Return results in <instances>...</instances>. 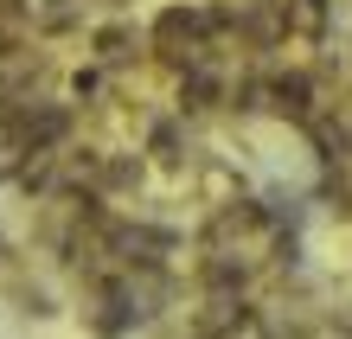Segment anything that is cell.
<instances>
[{
  "label": "cell",
  "mask_w": 352,
  "mask_h": 339,
  "mask_svg": "<svg viewBox=\"0 0 352 339\" xmlns=\"http://www.w3.org/2000/svg\"><path fill=\"white\" fill-rule=\"evenodd\" d=\"M102 7H109V13H129V7H135V0H102Z\"/></svg>",
  "instance_id": "ba28073f"
},
{
  "label": "cell",
  "mask_w": 352,
  "mask_h": 339,
  "mask_svg": "<svg viewBox=\"0 0 352 339\" xmlns=\"http://www.w3.org/2000/svg\"><path fill=\"white\" fill-rule=\"evenodd\" d=\"M32 32H38V39H71V32H84V0H32Z\"/></svg>",
  "instance_id": "5b68a950"
},
{
  "label": "cell",
  "mask_w": 352,
  "mask_h": 339,
  "mask_svg": "<svg viewBox=\"0 0 352 339\" xmlns=\"http://www.w3.org/2000/svg\"><path fill=\"white\" fill-rule=\"evenodd\" d=\"M90 52H96V71H122L148 52V32H135L129 19H109V26H90Z\"/></svg>",
  "instance_id": "3957f363"
},
{
  "label": "cell",
  "mask_w": 352,
  "mask_h": 339,
  "mask_svg": "<svg viewBox=\"0 0 352 339\" xmlns=\"http://www.w3.org/2000/svg\"><path fill=\"white\" fill-rule=\"evenodd\" d=\"M269 102H276L282 116L307 122V109H314V83H307L301 71H295V77H276V83H269Z\"/></svg>",
  "instance_id": "52a82bcc"
},
{
  "label": "cell",
  "mask_w": 352,
  "mask_h": 339,
  "mask_svg": "<svg viewBox=\"0 0 352 339\" xmlns=\"http://www.w3.org/2000/svg\"><path fill=\"white\" fill-rule=\"evenodd\" d=\"M0 294H7V314H13V320H26V327H52L58 314H65L58 288L45 282V275H26V269L0 275Z\"/></svg>",
  "instance_id": "6da1fadb"
},
{
  "label": "cell",
  "mask_w": 352,
  "mask_h": 339,
  "mask_svg": "<svg viewBox=\"0 0 352 339\" xmlns=\"http://www.w3.org/2000/svg\"><path fill=\"white\" fill-rule=\"evenodd\" d=\"M141 186H148V160L135 147H109L96 166V199H135Z\"/></svg>",
  "instance_id": "7a4b0ae2"
},
{
  "label": "cell",
  "mask_w": 352,
  "mask_h": 339,
  "mask_svg": "<svg viewBox=\"0 0 352 339\" xmlns=\"http://www.w3.org/2000/svg\"><path fill=\"white\" fill-rule=\"evenodd\" d=\"M32 39V0H0V58L26 52Z\"/></svg>",
  "instance_id": "8992f818"
},
{
  "label": "cell",
  "mask_w": 352,
  "mask_h": 339,
  "mask_svg": "<svg viewBox=\"0 0 352 339\" xmlns=\"http://www.w3.org/2000/svg\"><path fill=\"white\" fill-rule=\"evenodd\" d=\"M186 147H192V129H186L179 116H160L154 129H148V166H160V173H186V166H192V154H186Z\"/></svg>",
  "instance_id": "277c9868"
}]
</instances>
